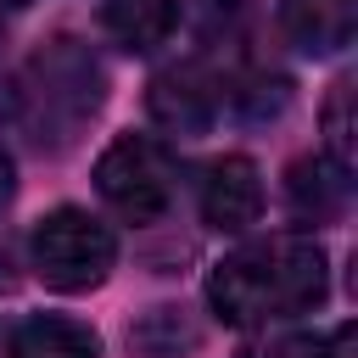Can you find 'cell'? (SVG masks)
I'll use <instances>...</instances> for the list:
<instances>
[{
    "mask_svg": "<svg viewBox=\"0 0 358 358\" xmlns=\"http://www.w3.org/2000/svg\"><path fill=\"white\" fill-rule=\"evenodd\" d=\"M117 263V241L84 207H56L34 224V274L50 291H95Z\"/></svg>",
    "mask_w": 358,
    "mask_h": 358,
    "instance_id": "obj_3",
    "label": "cell"
},
{
    "mask_svg": "<svg viewBox=\"0 0 358 358\" xmlns=\"http://www.w3.org/2000/svg\"><path fill=\"white\" fill-rule=\"evenodd\" d=\"M173 157H168V145L162 140H151V134H117L106 151H101V162H95V190H101V201L117 213V218H129V224H151V218H162L168 213V201H173Z\"/></svg>",
    "mask_w": 358,
    "mask_h": 358,
    "instance_id": "obj_4",
    "label": "cell"
},
{
    "mask_svg": "<svg viewBox=\"0 0 358 358\" xmlns=\"http://www.w3.org/2000/svg\"><path fill=\"white\" fill-rule=\"evenodd\" d=\"M263 213V179H257V162L252 157H218L207 162L201 173V218L213 229H246L257 224Z\"/></svg>",
    "mask_w": 358,
    "mask_h": 358,
    "instance_id": "obj_6",
    "label": "cell"
},
{
    "mask_svg": "<svg viewBox=\"0 0 358 358\" xmlns=\"http://www.w3.org/2000/svg\"><path fill=\"white\" fill-rule=\"evenodd\" d=\"M330 291V263L313 235H268L213 263L207 308L224 324H268L319 308Z\"/></svg>",
    "mask_w": 358,
    "mask_h": 358,
    "instance_id": "obj_1",
    "label": "cell"
},
{
    "mask_svg": "<svg viewBox=\"0 0 358 358\" xmlns=\"http://www.w3.org/2000/svg\"><path fill=\"white\" fill-rule=\"evenodd\" d=\"M11 196H17V168H11V157L0 151V213L11 207Z\"/></svg>",
    "mask_w": 358,
    "mask_h": 358,
    "instance_id": "obj_14",
    "label": "cell"
},
{
    "mask_svg": "<svg viewBox=\"0 0 358 358\" xmlns=\"http://www.w3.org/2000/svg\"><path fill=\"white\" fill-rule=\"evenodd\" d=\"M352 336H358L352 324H336L330 341H319V358H352Z\"/></svg>",
    "mask_w": 358,
    "mask_h": 358,
    "instance_id": "obj_13",
    "label": "cell"
},
{
    "mask_svg": "<svg viewBox=\"0 0 358 358\" xmlns=\"http://www.w3.org/2000/svg\"><path fill=\"white\" fill-rule=\"evenodd\" d=\"M324 157L341 173H352V78H336L324 101Z\"/></svg>",
    "mask_w": 358,
    "mask_h": 358,
    "instance_id": "obj_11",
    "label": "cell"
},
{
    "mask_svg": "<svg viewBox=\"0 0 358 358\" xmlns=\"http://www.w3.org/2000/svg\"><path fill=\"white\" fill-rule=\"evenodd\" d=\"M151 117L173 134H201L213 129L218 106H224V84L201 67V62H173L151 78V95H145Z\"/></svg>",
    "mask_w": 358,
    "mask_h": 358,
    "instance_id": "obj_5",
    "label": "cell"
},
{
    "mask_svg": "<svg viewBox=\"0 0 358 358\" xmlns=\"http://www.w3.org/2000/svg\"><path fill=\"white\" fill-rule=\"evenodd\" d=\"M285 196H291V207L308 213V218H336V213L347 207V173H341L330 157H302V162H291Z\"/></svg>",
    "mask_w": 358,
    "mask_h": 358,
    "instance_id": "obj_10",
    "label": "cell"
},
{
    "mask_svg": "<svg viewBox=\"0 0 358 358\" xmlns=\"http://www.w3.org/2000/svg\"><path fill=\"white\" fill-rule=\"evenodd\" d=\"M11 6H28V0H0V11H11Z\"/></svg>",
    "mask_w": 358,
    "mask_h": 358,
    "instance_id": "obj_15",
    "label": "cell"
},
{
    "mask_svg": "<svg viewBox=\"0 0 358 358\" xmlns=\"http://www.w3.org/2000/svg\"><path fill=\"white\" fill-rule=\"evenodd\" d=\"M235 358H319V336H308V330H274V336L246 341Z\"/></svg>",
    "mask_w": 358,
    "mask_h": 358,
    "instance_id": "obj_12",
    "label": "cell"
},
{
    "mask_svg": "<svg viewBox=\"0 0 358 358\" xmlns=\"http://www.w3.org/2000/svg\"><path fill=\"white\" fill-rule=\"evenodd\" d=\"M101 28H106L123 50H157V45H168V34L179 28V6H173V0H106Z\"/></svg>",
    "mask_w": 358,
    "mask_h": 358,
    "instance_id": "obj_9",
    "label": "cell"
},
{
    "mask_svg": "<svg viewBox=\"0 0 358 358\" xmlns=\"http://www.w3.org/2000/svg\"><path fill=\"white\" fill-rule=\"evenodd\" d=\"M106 101L101 62L78 39H50L45 50L28 56L17 78V123L28 129L34 145H67Z\"/></svg>",
    "mask_w": 358,
    "mask_h": 358,
    "instance_id": "obj_2",
    "label": "cell"
},
{
    "mask_svg": "<svg viewBox=\"0 0 358 358\" xmlns=\"http://www.w3.org/2000/svg\"><path fill=\"white\" fill-rule=\"evenodd\" d=\"M6 358H101V336L78 319H56V313H39V319H22L6 341Z\"/></svg>",
    "mask_w": 358,
    "mask_h": 358,
    "instance_id": "obj_8",
    "label": "cell"
},
{
    "mask_svg": "<svg viewBox=\"0 0 358 358\" xmlns=\"http://www.w3.org/2000/svg\"><path fill=\"white\" fill-rule=\"evenodd\" d=\"M280 28L308 56H336L358 34V0H280Z\"/></svg>",
    "mask_w": 358,
    "mask_h": 358,
    "instance_id": "obj_7",
    "label": "cell"
}]
</instances>
